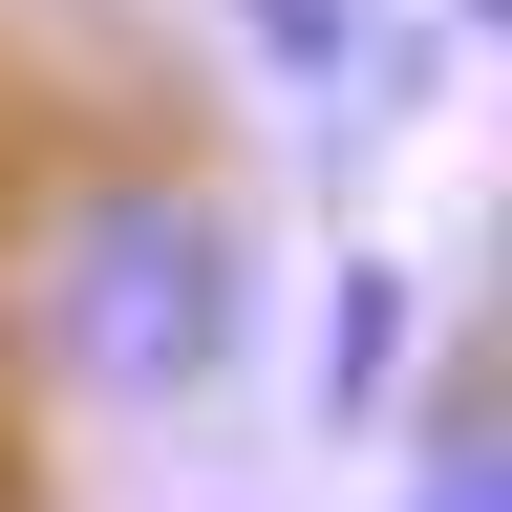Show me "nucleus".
Returning a JSON list of instances; mask_svg holds the SVG:
<instances>
[{"label":"nucleus","mask_w":512,"mask_h":512,"mask_svg":"<svg viewBox=\"0 0 512 512\" xmlns=\"http://www.w3.org/2000/svg\"><path fill=\"white\" fill-rule=\"evenodd\" d=\"M256 299H278L256 278V214L192 150H150V128H107L22 214V342H43V384L86 427H192L256 363Z\"/></svg>","instance_id":"nucleus-1"},{"label":"nucleus","mask_w":512,"mask_h":512,"mask_svg":"<svg viewBox=\"0 0 512 512\" xmlns=\"http://www.w3.org/2000/svg\"><path fill=\"white\" fill-rule=\"evenodd\" d=\"M406 342H427V278H406V256H342L320 320H299V427L320 448H384V427H406Z\"/></svg>","instance_id":"nucleus-2"},{"label":"nucleus","mask_w":512,"mask_h":512,"mask_svg":"<svg viewBox=\"0 0 512 512\" xmlns=\"http://www.w3.org/2000/svg\"><path fill=\"white\" fill-rule=\"evenodd\" d=\"M406 470H384V512H512V427H491V384L448 363V384H406Z\"/></svg>","instance_id":"nucleus-3"},{"label":"nucleus","mask_w":512,"mask_h":512,"mask_svg":"<svg viewBox=\"0 0 512 512\" xmlns=\"http://www.w3.org/2000/svg\"><path fill=\"white\" fill-rule=\"evenodd\" d=\"M214 22H235L256 64H278V86H320V107H342V86H384V64H406V22H384V0H214Z\"/></svg>","instance_id":"nucleus-4"}]
</instances>
